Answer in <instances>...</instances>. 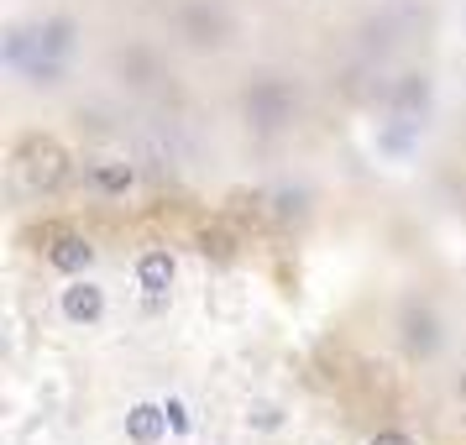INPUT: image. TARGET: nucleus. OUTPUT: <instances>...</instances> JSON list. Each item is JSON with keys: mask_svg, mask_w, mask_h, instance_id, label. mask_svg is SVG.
<instances>
[{"mask_svg": "<svg viewBox=\"0 0 466 445\" xmlns=\"http://www.w3.org/2000/svg\"><path fill=\"white\" fill-rule=\"evenodd\" d=\"M241 110H247V126H252L257 137H278V131L294 121L299 95H294V85H289V79L262 74V79H252V85H247V95H241Z\"/></svg>", "mask_w": 466, "mask_h": 445, "instance_id": "obj_1", "label": "nucleus"}, {"mask_svg": "<svg viewBox=\"0 0 466 445\" xmlns=\"http://www.w3.org/2000/svg\"><path fill=\"white\" fill-rule=\"evenodd\" d=\"M178 37L189 47H220L231 37V16H226V5L220 0H189L184 11H178Z\"/></svg>", "mask_w": 466, "mask_h": 445, "instance_id": "obj_2", "label": "nucleus"}, {"mask_svg": "<svg viewBox=\"0 0 466 445\" xmlns=\"http://www.w3.org/2000/svg\"><path fill=\"white\" fill-rule=\"evenodd\" d=\"M399 336H403V351H409V357H420V361H430L445 346V330H441V319H435L430 304H403Z\"/></svg>", "mask_w": 466, "mask_h": 445, "instance_id": "obj_3", "label": "nucleus"}, {"mask_svg": "<svg viewBox=\"0 0 466 445\" xmlns=\"http://www.w3.org/2000/svg\"><path fill=\"white\" fill-rule=\"evenodd\" d=\"M58 309H64L68 325H100L106 319V288L100 283H89V278H74L58 298Z\"/></svg>", "mask_w": 466, "mask_h": 445, "instance_id": "obj_4", "label": "nucleus"}, {"mask_svg": "<svg viewBox=\"0 0 466 445\" xmlns=\"http://www.w3.org/2000/svg\"><path fill=\"white\" fill-rule=\"evenodd\" d=\"M430 100H435L430 74H403V79H393V95H388L393 116H414V121H424V116H430Z\"/></svg>", "mask_w": 466, "mask_h": 445, "instance_id": "obj_5", "label": "nucleus"}, {"mask_svg": "<svg viewBox=\"0 0 466 445\" xmlns=\"http://www.w3.org/2000/svg\"><path fill=\"white\" fill-rule=\"evenodd\" d=\"M173 278H178V262H173V252H163V247H152V252L137 257V288L147 298H163L173 288Z\"/></svg>", "mask_w": 466, "mask_h": 445, "instance_id": "obj_6", "label": "nucleus"}, {"mask_svg": "<svg viewBox=\"0 0 466 445\" xmlns=\"http://www.w3.org/2000/svg\"><path fill=\"white\" fill-rule=\"evenodd\" d=\"M26 157H32V163H26V173H32V184H37V189H58V184L68 178V157H64V147H58V142H32V147H26Z\"/></svg>", "mask_w": 466, "mask_h": 445, "instance_id": "obj_7", "label": "nucleus"}, {"mask_svg": "<svg viewBox=\"0 0 466 445\" xmlns=\"http://www.w3.org/2000/svg\"><path fill=\"white\" fill-rule=\"evenodd\" d=\"M168 409L163 403H131L127 409V440L131 445H157L163 435H168Z\"/></svg>", "mask_w": 466, "mask_h": 445, "instance_id": "obj_8", "label": "nucleus"}, {"mask_svg": "<svg viewBox=\"0 0 466 445\" xmlns=\"http://www.w3.org/2000/svg\"><path fill=\"white\" fill-rule=\"evenodd\" d=\"M89 262H95V247H89L85 236H58L53 247H47V268L53 273H68V278H85Z\"/></svg>", "mask_w": 466, "mask_h": 445, "instance_id": "obj_9", "label": "nucleus"}, {"mask_svg": "<svg viewBox=\"0 0 466 445\" xmlns=\"http://www.w3.org/2000/svg\"><path fill=\"white\" fill-rule=\"evenodd\" d=\"M420 126L424 121H414V116H393V121H382L378 126V152H388V157H409V152L420 147Z\"/></svg>", "mask_w": 466, "mask_h": 445, "instance_id": "obj_10", "label": "nucleus"}, {"mask_svg": "<svg viewBox=\"0 0 466 445\" xmlns=\"http://www.w3.org/2000/svg\"><path fill=\"white\" fill-rule=\"evenodd\" d=\"M32 32H37V53H47V58H68V53H74V37H79L74 16H47V22H37Z\"/></svg>", "mask_w": 466, "mask_h": 445, "instance_id": "obj_11", "label": "nucleus"}, {"mask_svg": "<svg viewBox=\"0 0 466 445\" xmlns=\"http://www.w3.org/2000/svg\"><path fill=\"white\" fill-rule=\"evenodd\" d=\"M89 184L100 194H127L131 184H137V168H131V163H95V168H89Z\"/></svg>", "mask_w": 466, "mask_h": 445, "instance_id": "obj_12", "label": "nucleus"}, {"mask_svg": "<svg viewBox=\"0 0 466 445\" xmlns=\"http://www.w3.org/2000/svg\"><path fill=\"white\" fill-rule=\"evenodd\" d=\"M273 215L278 220H304V215H309V189H278Z\"/></svg>", "mask_w": 466, "mask_h": 445, "instance_id": "obj_13", "label": "nucleus"}, {"mask_svg": "<svg viewBox=\"0 0 466 445\" xmlns=\"http://www.w3.org/2000/svg\"><path fill=\"white\" fill-rule=\"evenodd\" d=\"M247 424H252V430H283V409H278V403H252Z\"/></svg>", "mask_w": 466, "mask_h": 445, "instance_id": "obj_14", "label": "nucleus"}, {"mask_svg": "<svg viewBox=\"0 0 466 445\" xmlns=\"http://www.w3.org/2000/svg\"><path fill=\"white\" fill-rule=\"evenodd\" d=\"M163 409H168V424H173V435H189V430H194V424H189V409H184V399H168Z\"/></svg>", "mask_w": 466, "mask_h": 445, "instance_id": "obj_15", "label": "nucleus"}, {"mask_svg": "<svg viewBox=\"0 0 466 445\" xmlns=\"http://www.w3.org/2000/svg\"><path fill=\"white\" fill-rule=\"evenodd\" d=\"M367 445H414V440H409L403 430H378V435H372Z\"/></svg>", "mask_w": 466, "mask_h": 445, "instance_id": "obj_16", "label": "nucleus"}, {"mask_svg": "<svg viewBox=\"0 0 466 445\" xmlns=\"http://www.w3.org/2000/svg\"><path fill=\"white\" fill-rule=\"evenodd\" d=\"M461 393H466V372H461Z\"/></svg>", "mask_w": 466, "mask_h": 445, "instance_id": "obj_17", "label": "nucleus"}]
</instances>
